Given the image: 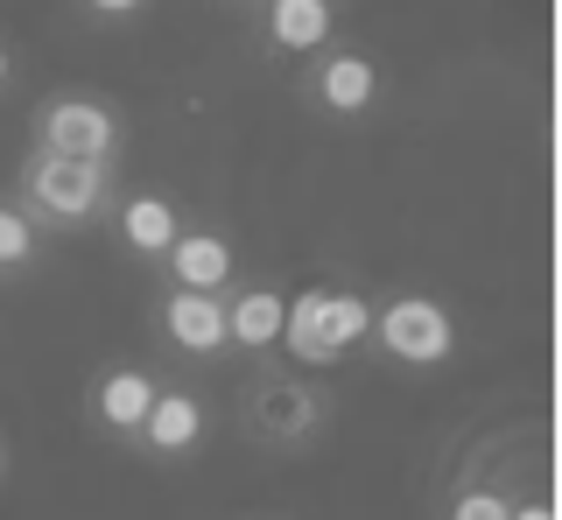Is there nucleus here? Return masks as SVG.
I'll return each instance as SVG.
<instances>
[{
  "label": "nucleus",
  "mask_w": 562,
  "mask_h": 520,
  "mask_svg": "<svg viewBox=\"0 0 562 520\" xmlns=\"http://www.w3.org/2000/svg\"><path fill=\"white\" fill-rule=\"evenodd\" d=\"M233 422L260 457H303V450H316L330 437L338 402H330L324 380L295 373L289 359H254V373H246V387L233 402Z\"/></svg>",
  "instance_id": "f257e3e1"
},
{
  "label": "nucleus",
  "mask_w": 562,
  "mask_h": 520,
  "mask_svg": "<svg viewBox=\"0 0 562 520\" xmlns=\"http://www.w3.org/2000/svg\"><path fill=\"white\" fill-rule=\"evenodd\" d=\"M120 190V162H70V155L29 148L14 162V190L8 197L43 225V233H92L105 225V204Z\"/></svg>",
  "instance_id": "f03ea898"
},
{
  "label": "nucleus",
  "mask_w": 562,
  "mask_h": 520,
  "mask_svg": "<svg viewBox=\"0 0 562 520\" xmlns=\"http://www.w3.org/2000/svg\"><path fill=\"white\" fill-rule=\"evenodd\" d=\"M366 324H373V296L351 282H303L281 317V352L303 373L345 366L351 352H366Z\"/></svg>",
  "instance_id": "7ed1b4c3"
},
{
  "label": "nucleus",
  "mask_w": 562,
  "mask_h": 520,
  "mask_svg": "<svg viewBox=\"0 0 562 520\" xmlns=\"http://www.w3.org/2000/svg\"><path fill=\"white\" fill-rule=\"evenodd\" d=\"M366 352H380L386 366L401 373H436L457 359V317L443 296H422V289H401V296L373 303V324H366Z\"/></svg>",
  "instance_id": "20e7f679"
},
{
  "label": "nucleus",
  "mask_w": 562,
  "mask_h": 520,
  "mask_svg": "<svg viewBox=\"0 0 562 520\" xmlns=\"http://www.w3.org/2000/svg\"><path fill=\"white\" fill-rule=\"evenodd\" d=\"M29 148L70 155V162H120L127 155V113L105 92H49L29 113Z\"/></svg>",
  "instance_id": "39448f33"
},
{
  "label": "nucleus",
  "mask_w": 562,
  "mask_h": 520,
  "mask_svg": "<svg viewBox=\"0 0 562 520\" xmlns=\"http://www.w3.org/2000/svg\"><path fill=\"white\" fill-rule=\"evenodd\" d=\"M380 99H386V71H380L373 49L351 43V36L324 43V49L303 64V106L324 113V120H338V127H359V120H373Z\"/></svg>",
  "instance_id": "423d86ee"
},
{
  "label": "nucleus",
  "mask_w": 562,
  "mask_h": 520,
  "mask_svg": "<svg viewBox=\"0 0 562 520\" xmlns=\"http://www.w3.org/2000/svg\"><path fill=\"white\" fill-rule=\"evenodd\" d=\"M204 443H211V402L190 387V380H162L127 450L148 457V464H190Z\"/></svg>",
  "instance_id": "0eeeda50"
},
{
  "label": "nucleus",
  "mask_w": 562,
  "mask_h": 520,
  "mask_svg": "<svg viewBox=\"0 0 562 520\" xmlns=\"http://www.w3.org/2000/svg\"><path fill=\"white\" fill-rule=\"evenodd\" d=\"M155 387H162L155 366H140V359H105V366L92 373V387H85V422H92V437L127 450L140 415H148V402H155Z\"/></svg>",
  "instance_id": "6e6552de"
},
{
  "label": "nucleus",
  "mask_w": 562,
  "mask_h": 520,
  "mask_svg": "<svg viewBox=\"0 0 562 520\" xmlns=\"http://www.w3.org/2000/svg\"><path fill=\"white\" fill-rule=\"evenodd\" d=\"M254 36L274 64H310L324 43L345 36V0H260Z\"/></svg>",
  "instance_id": "1a4fd4ad"
},
{
  "label": "nucleus",
  "mask_w": 562,
  "mask_h": 520,
  "mask_svg": "<svg viewBox=\"0 0 562 520\" xmlns=\"http://www.w3.org/2000/svg\"><path fill=\"white\" fill-rule=\"evenodd\" d=\"M155 344H162L169 359H190V366H204V359H225L233 344H225V296H204V289H169L155 296Z\"/></svg>",
  "instance_id": "9d476101"
},
{
  "label": "nucleus",
  "mask_w": 562,
  "mask_h": 520,
  "mask_svg": "<svg viewBox=\"0 0 562 520\" xmlns=\"http://www.w3.org/2000/svg\"><path fill=\"white\" fill-rule=\"evenodd\" d=\"M105 225H113V239H120V253L134 260V268H148L155 274V260L169 253V239L183 233V204L169 197V190H155V183H134V190H113V204H105Z\"/></svg>",
  "instance_id": "9b49d317"
},
{
  "label": "nucleus",
  "mask_w": 562,
  "mask_h": 520,
  "mask_svg": "<svg viewBox=\"0 0 562 520\" xmlns=\"http://www.w3.org/2000/svg\"><path fill=\"white\" fill-rule=\"evenodd\" d=\"M155 282L169 289H204V296H225L239 282V247L218 233V225H183L169 239V253L155 260Z\"/></svg>",
  "instance_id": "f8f14e48"
},
{
  "label": "nucleus",
  "mask_w": 562,
  "mask_h": 520,
  "mask_svg": "<svg viewBox=\"0 0 562 520\" xmlns=\"http://www.w3.org/2000/svg\"><path fill=\"white\" fill-rule=\"evenodd\" d=\"M281 317H289V289L281 282H239L225 289V344L239 359H274L281 352Z\"/></svg>",
  "instance_id": "ddd939ff"
},
{
  "label": "nucleus",
  "mask_w": 562,
  "mask_h": 520,
  "mask_svg": "<svg viewBox=\"0 0 562 520\" xmlns=\"http://www.w3.org/2000/svg\"><path fill=\"white\" fill-rule=\"evenodd\" d=\"M514 499H520L514 464L499 472V464H485V450H471L436 499V520H514Z\"/></svg>",
  "instance_id": "4468645a"
},
{
  "label": "nucleus",
  "mask_w": 562,
  "mask_h": 520,
  "mask_svg": "<svg viewBox=\"0 0 562 520\" xmlns=\"http://www.w3.org/2000/svg\"><path fill=\"white\" fill-rule=\"evenodd\" d=\"M43 225H35L14 197H0V282H22V274L43 268Z\"/></svg>",
  "instance_id": "2eb2a0df"
},
{
  "label": "nucleus",
  "mask_w": 562,
  "mask_h": 520,
  "mask_svg": "<svg viewBox=\"0 0 562 520\" xmlns=\"http://www.w3.org/2000/svg\"><path fill=\"white\" fill-rule=\"evenodd\" d=\"M155 0H78V14L85 22H105V29H120V22H140Z\"/></svg>",
  "instance_id": "dca6fc26"
},
{
  "label": "nucleus",
  "mask_w": 562,
  "mask_h": 520,
  "mask_svg": "<svg viewBox=\"0 0 562 520\" xmlns=\"http://www.w3.org/2000/svg\"><path fill=\"white\" fill-rule=\"evenodd\" d=\"M514 520H555V507H549L541 493H520V499H514Z\"/></svg>",
  "instance_id": "f3484780"
},
{
  "label": "nucleus",
  "mask_w": 562,
  "mask_h": 520,
  "mask_svg": "<svg viewBox=\"0 0 562 520\" xmlns=\"http://www.w3.org/2000/svg\"><path fill=\"white\" fill-rule=\"evenodd\" d=\"M14 84V49H8V36H0V92Z\"/></svg>",
  "instance_id": "a211bd4d"
},
{
  "label": "nucleus",
  "mask_w": 562,
  "mask_h": 520,
  "mask_svg": "<svg viewBox=\"0 0 562 520\" xmlns=\"http://www.w3.org/2000/svg\"><path fill=\"white\" fill-rule=\"evenodd\" d=\"M8 464H14V450H8V437H0V485H8Z\"/></svg>",
  "instance_id": "6ab92c4d"
},
{
  "label": "nucleus",
  "mask_w": 562,
  "mask_h": 520,
  "mask_svg": "<svg viewBox=\"0 0 562 520\" xmlns=\"http://www.w3.org/2000/svg\"><path fill=\"white\" fill-rule=\"evenodd\" d=\"M218 8H233V14H254V8H260V0H218Z\"/></svg>",
  "instance_id": "aec40b11"
}]
</instances>
